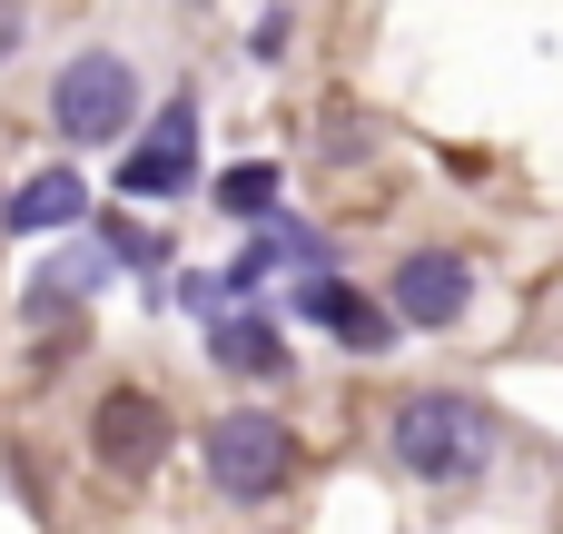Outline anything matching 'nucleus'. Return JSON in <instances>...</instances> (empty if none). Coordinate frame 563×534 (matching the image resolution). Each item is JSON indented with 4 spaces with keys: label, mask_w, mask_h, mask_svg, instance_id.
Segmentation results:
<instances>
[{
    "label": "nucleus",
    "mask_w": 563,
    "mask_h": 534,
    "mask_svg": "<svg viewBox=\"0 0 563 534\" xmlns=\"http://www.w3.org/2000/svg\"><path fill=\"white\" fill-rule=\"evenodd\" d=\"M386 307H396V327H455V317L475 307V268H465L455 248H416V258L386 277Z\"/></svg>",
    "instance_id": "423d86ee"
},
{
    "label": "nucleus",
    "mask_w": 563,
    "mask_h": 534,
    "mask_svg": "<svg viewBox=\"0 0 563 534\" xmlns=\"http://www.w3.org/2000/svg\"><path fill=\"white\" fill-rule=\"evenodd\" d=\"M49 119H59L69 149L129 139V119H139V69H129L119 50H79V59L59 69V89H49Z\"/></svg>",
    "instance_id": "f03ea898"
},
{
    "label": "nucleus",
    "mask_w": 563,
    "mask_h": 534,
    "mask_svg": "<svg viewBox=\"0 0 563 534\" xmlns=\"http://www.w3.org/2000/svg\"><path fill=\"white\" fill-rule=\"evenodd\" d=\"M386 446H396V466H406V476H426V486H475V476H485V456H495V416H485L475 396L426 386V396H406V406H396Z\"/></svg>",
    "instance_id": "f257e3e1"
},
{
    "label": "nucleus",
    "mask_w": 563,
    "mask_h": 534,
    "mask_svg": "<svg viewBox=\"0 0 563 534\" xmlns=\"http://www.w3.org/2000/svg\"><path fill=\"white\" fill-rule=\"evenodd\" d=\"M79 218H89L79 168H30V178L0 198V228H20V238H40V228H79Z\"/></svg>",
    "instance_id": "0eeeda50"
},
{
    "label": "nucleus",
    "mask_w": 563,
    "mask_h": 534,
    "mask_svg": "<svg viewBox=\"0 0 563 534\" xmlns=\"http://www.w3.org/2000/svg\"><path fill=\"white\" fill-rule=\"evenodd\" d=\"M287 476H297V436H287L277 416L238 406V416H218V426H208V486H218L228 505H267Z\"/></svg>",
    "instance_id": "7ed1b4c3"
},
{
    "label": "nucleus",
    "mask_w": 563,
    "mask_h": 534,
    "mask_svg": "<svg viewBox=\"0 0 563 534\" xmlns=\"http://www.w3.org/2000/svg\"><path fill=\"white\" fill-rule=\"evenodd\" d=\"M89 456H99L109 476H148V466L168 456V406H158L148 386H109L99 416H89Z\"/></svg>",
    "instance_id": "20e7f679"
},
{
    "label": "nucleus",
    "mask_w": 563,
    "mask_h": 534,
    "mask_svg": "<svg viewBox=\"0 0 563 534\" xmlns=\"http://www.w3.org/2000/svg\"><path fill=\"white\" fill-rule=\"evenodd\" d=\"M208 357H218L228 377H287V337H277L267 317H218V327H208Z\"/></svg>",
    "instance_id": "1a4fd4ad"
},
{
    "label": "nucleus",
    "mask_w": 563,
    "mask_h": 534,
    "mask_svg": "<svg viewBox=\"0 0 563 534\" xmlns=\"http://www.w3.org/2000/svg\"><path fill=\"white\" fill-rule=\"evenodd\" d=\"M20 50V0H0V59Z\"/></svg>",
    "instance_id": "9b49d317"
},
{
    "label": "nucleus",
    "mask_w": 563,
    "mask_h": 534,
    "mask_svg": "<svg viewBox=\"0 0 563 534\" xmlns=\"http://www.w3.org/2000/svg\"><path fill=\"white\" fill-rule=\"evenodd\" d=\"M218 208H228V218H267V208H277V168H267V159L228 168V178H218Z\"/></svg>",
    "instance_id": "9d476101"
},
{
    "label": "nucleus",
    "mask_w": 563,
    "mask_h": 534,
    "mask_svg": "<svg viewBox=\"0 0 563 534\" xmlns=\"http://www.w3.org/2000/svg\"><path fill=\"white\" fill-rule=\"evenodd\" d=\"M297 307H307L317 327H336L346 347H366V357L396 337V307H376V297H356V287H336V277H307V287H297Z\"/></svg>",
    "instance_id": "6e6552de"
},
{
    "label": "nucleus",
    "mask_w": 563,
    "mask_h": 534,
    "mask_svg": "<svg viewBox=\"0 0 563 534\" xmlns=\"http://www.w3.org/2000/svg\"><path fill=\"white\" fill-rule=\"evenodd\" d=\"M198 159V99H168L139 149H119V198H178Z\"/></svg>",
    "instance_id": "39448f33"
}]
</instances>
